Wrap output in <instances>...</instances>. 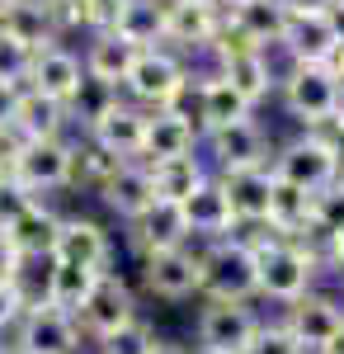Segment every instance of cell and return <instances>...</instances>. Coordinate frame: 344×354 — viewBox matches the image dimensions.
I'll return each mask as SVG.
<instances>
[{
	"mask_svg": "<svg viewBox=\"0 0 344 354\" xmlns=\"http://www.w3.org/2000/svg\"><path fill=\"white\" fill-rule=\"evenodd\" d=\"M255 250V293H265L274 302H297L302 293H312V279H316L321 260L297 241H283L269 232L265 241H245Z\"/></svg>",
	"mask_w": 344,
	"mask_h": 354,
	"instance_id": "cell-1",
	"label": "cell"
},
{
	"mask_svg": "<svg viewBox=\"0 0 344 354\" xmlns=\"http://www.w3.org/2000/svg\"><path fill=\"white\" fill-rule=\"evenodd\" d=\"M198 293H208V302L255 298V250L245 245V236H227L208 255H198Z\"/></svg>",
	"mask_w": 344,
	"mask_h": 354,
	"instance_id": "cell-2",
	"label": "cell"
},
{
	"mask_svg": "<svg viewBox=\"0 0 344 354\" xmlns=\"http://www.w3.org/2000/svg\"><path fill=\"white\" fill-rule=\"evenodd\" d=\"M123 90L133 95L137 109H146V113L175 109V104L184 100V90H189V71L170 48H146V53H137Z\"/></svg>",
	"mask_w": 344,
	"mask_h": 354,
	"instance_id": "cell-3",
	"label": "cell"
},
{
	"mask_svg": "<svg viewBox=\"0 0 344 354\" xmlns=\"http://www.w3.org/2000/svg\"><path fill=\"white\" fill-rule=\"evenodd\" d=\"M283 104L297 123H307V133H321L325 123H335V113L344 109V90L335 81L330 66H292L283 76Z\"/></svg>",
	"mask_w": 344,
	"mask_h": 354,
	"instance_id": "cell-4",
	"label": "cell"
},
{
	"mask_svg": "<svg viewBox=\"0 0 344 354\" xmlns=\"http://www.w3.org/2000/svg\"><path fill=\"white\" fill-rule=\"evenodd\" d=\"M269 170H274V180L297 185V189H307V194H321V189H330V185L340 180V161H335L330 142L321 133L292 137L278 156H269Z\"/></svg>",
	"mask_w": 344,
	"mask_h": 354,
	"instance_id": "cell-5",
	"label": "cell"
},
{
	"mask_svg": "<svg viewBox=\"0 0 344 354\" xmlns=\"http://www.w3.org/2000/svg\"><path fill=\"white\" fill-rule=\"evenodd\" d=\"M278 48L292 57V66H330L335 53L344 48L335 10H288Z\"/></svg>",
	"mask_w": 344,
	"mask_h": 354,
	"instance_id": "cell-6",
	"label": "cell"
},
{
	"mask_svg": "<svg viewBox=\"0 0 344 354\" xmlns=\"http://www.w3.org/2000/svg\"><path fill=\"white\" fill-rule=\"evenodd\" d=\"M15 185L33 198L57 189H71V142L66 137H52V142H24L15 165L5 170Z\"/></svg>",
	"mask_w": 344,
	"mask_h": 354,
	"instance_id": "cell-7",
	"label": "cell"
},
{
	"mask_svg": "<svg viewBox=\"0 0 344 354\" xmlns=\"http://www.w3.org/2000/svg\"><path fill=\"white\" fill-rule=\"evenodd\" d=\"M80 340H85L80 322L48 302L24 307V317L15 326V354H80Z\"/></svg>",
	"mask_w": 344,
	"mask_h": 354,
	"instance_id": "cell-8",
	"label": "cell"
},
{
	"mask_svg": "<svg viewBox=\"0 0 344 354\" xmlns=\"http://www.w3.org/2000/svg\"><path fill=\"white\" fill-rule=\"evenodd\" d=\"M283 330L302 345V354H325L344 335V307L325 293H302L297 302H288Z\"/></svg>",
	"mask_w": 344,
	"mask_h": 354,
	"instance_id": "cell-9",
	"label": "cell"
},
{
	"mask_svg": "<svg viewBox=\"0 0 344 354\" xmlns=\"http://www.w3.org/2000/svg\"><path fill=\"white\" fill-rule=\"evenodd\" d=\"M260 330V317L245 302H208L198 312V350L208 354H245Z\"/></svg>",
	"mask_w": 344,
	"mask_h": 354,
	"instance_id": "cell-10",
	"label": "cell"
},
{
	"mask_svg": "<svg viewBox=\"0 0 344 354\" xmlns=\"http://www.w3.org/2000/svg\"><path fill=\"white\" fill-rule=\"evenodd\" d=\"M80 330L90 335V340H99V335H108V330L128 326V322H137V298L133 288L118 279L113 270L99 274V283L90 288V298H85V307L76 312Z\"/></svg>",
	"mask_w": 344,
	"mask_h": 354,
	"instance_id": "cell-11",
	"label": "cell"
},
{
	"mask_svg": "<svg viewBox=\"0 0 344 354\" xmlns=\"http://www.w3.org/2000/svg\"><path fill=\"white\" fill-rule=\"evenodd\" d=\"M85 81V66H80V57L66 48V43H52V48H43V53L28 57V76H24V90L33 95H43V100H52V104H71V95H76V85Z\"/></svg>",
	"mask_w": 344,
	"mask_h": 354,
	"instance_id": "cell-12",
	"label": "cell"
},
{
	"mask_svg": "<svg viewBox=\"0 0 344 354\" xmlns=\"http://www.w3.org/2000/svg\"><path fill=\"white\" fill-rule=\"evenodd\" d=\"M0 38H10L15 48H24L28 57L61 43V19L48 0H10L5 19H0Z\"/></svg>",
	"mask_w": 344,
	"mask_h": 354,
	"instance_id": "cell-13",
	"label": "cell"
},
{
	"mask_svg": "<svg viewBox=\"0 0 344 354\" xmlns=\"http://www.w3.org/2000/svg\"><path fill=\"white\" fill-rule=\"evenodd\" d=\"M142 279H146V293H156L165 302H184L198 293V255L189 245L142 255Z\"/></svg>",
	"mask_w": 344,
	"mask_h": 354,
	"instance_id": "cell-14",
	"label": "cell"
},
{
	"mask_svg": "<svg viewBox=\"0 0 344 354\" xmlns=\"http://www.w3.org/2000/svg\"><path fill=\"white\" fill-rule=\"evenodd\" d=\"M142 133H146V109L118 100L99 123L85 128V142H95L99 151L118 156V161H142Z\"/></svg>",
	"mask_w": 344,
	"mask_h": 354,
	"instance_id": "cell-15",
	"label": "cell"
},
{
	"mask_svg": "<svg viewBox=\"0 0 344 354\" xmlns=\"http://www.w3.org/2000/svg\"><path fill=\"white\" fill-rule=\"evenodd\" d=\"M198 147V128L189 113L175 109H156L146 113V133H142V165H156V161H175V156H193Z\"/></svg>",
	"mask_w": 344,
	"mask_h": 354,
	"instance_id": "cell-16",
	"label": "cell"
},
{
	"mask_svg": "<svg viewBox=\"0 0 344 354\" xmlns=\"http://www.w3.org/2000/svg\"><path fill=\"white\" fill-rule=\"evenodd\" d=\"M57 265H80V270H104L108 265V232L95 218H61L52 241Z\"/></svg>",
	"mask_w": 344,
	"mask_h": 354,
	"instance_id": "cell-17",
	"label": "cell"
},
{
	"mask_svg": "<svg viewBox=\"0 0 344 354\" xmlns=\"http://www.w3.org/2000/svg\"><path fill=\"white\" fill-rule=\"evenodd\" d=\"M57 222H61V213H52V208L38 198V203H28V208H24L15 222H10L0 236L10 241V250H15L24 265H43V260H52Z\"/></svg>",
	"mask_w": 344,
	"mask_h": 354,
	"instance_id": "cell-18",
	"label": "cell"
},
{
	"mask_svg": "<svg viewBox=\"0 0 344 354\" xmlns=\"http://www.w3.org/2000/svg\"><path fill=\"white\" fill-rule=\"evenodd\" d=\"M212 156L222 165V175H240V170H265L269 165V137L255 118L231 123L222 133H212Z\"/></svg>",
	"mask_w": 344,
	"mask_h": 354,
	"instance_id": "cell-19",
	"label": "cell"
},
{
	"mask_svg": "<svg viewBox=\"0 0 344 354\" xmlns=\"http://www.w3.org/2000/svg\"><path fill=\"white\" fill-rule=\"evenodd\" d=\"M184 222H189V236H208V241H227L236 232V218H231V203H227V189L222 180L208 175L198 189L189 194L184 203Z\"/></svg>",
	"mask_w": 344,
	"mask_h": 354,
	"instance_id": "cell-20",
	"label": "cell"
},
{
	"mask_svg": "<svg viewBox=\"0 0 344 354\" xmlns=\"http://www.w3.org/2000/svg\"><path fill=\"white\" fill-rule=\"evenodd\" d=\"M227 203H231V218L240 227H265L269 222V194H274V170H240V175H217Z\"/></svg>",
	"mask_w": 344,
	"mask_h": 354,
	"instance_id": "cell-21",
	"label": "cell"
},
{
	"mask_svg": "<svg viewBox=\"0 0 344 354\" xmlns=\"http://www.w3.org/2000/svg\"><path fill=\"white\" fill-rule=\"evenodd\" d=\"M227 10V24L236 28L250 48H278L283 24H288V5L283 0H240V5H222Z\"/></svg>",
	"mask_w": 344,
	"mask_h": 354,
	"instance_id": "cell-22",
	"label": "cell"
},
{
	"mask_svg": "<svg viewBox=\"0 0 344 354\" xmlns=\"http://www.w3.org/2000/svg\"><path fill=\"white\" fill-rule=\"evenodd\" d=\"M217 33H222V5H180V0L165 5V43L193 53L212 48Z\"/></svg>",
	"mask_w": 344,
	"mask_h": 354,
	"instance_id": "cell-23",
	"label": "cell"
},
{
	"mask_svg": "<svg viewBox=\"0 0 344 354\" xmlns=\"http://www.w3.org/2000/svg\"><path fill=\"white\" fill-rule=\"evenodd\" d=\"M217 62H222L217 76L231 85L250 109H255L260 100H269V90L278 85L274 66H269V53H260V48H240V53H227V57H217Z\"/></svg>",
	"mask_w": 344,
	"mask_h": 354,
	"instance_id": "cell-24",
	"label": "cell"
},
{
	"mask_svg": "<svg viewBox=\"0 0 344 354\" xmlns=\"http://www.w3.org/2000/svg\"><path fill=\"white\" fill-rule=\"evenodd\" d=\"M99 198L108 203V213L123 222H137L146 208H151V175H146V165L142 161H123L113 175H108L104 185H99Z\"/></svg>",
	"mask_w": 344,
	"mask_h": 354,
	"instance_id": "cell-25",
	"label": "cell"
},
{
	"mask_svg": "<svg viewBox=\"0 0 344 354\" xmlns=\"http://www.w3.org/2000/svg\"><path fill=\"white\" fill-rule=\"evenodd\" d=\"M133 241L142 255H156V250H180L189 241V222L180 203H165V198H151V208L133 222Z\"/></svg>",
	"mask_w": 344,
	"mask_h": 354,
	"instance_id": "cell-26",
	"label": "cell"
},
{
	"mask_svg": "<svg viewBox=\"0 0 344 354\" xmlns=\"http://www.w3.org/2000/svg\"><path fill=\"white\" fill-rule=\"evenodd\" d=\"M165 5L170 0H123L118 19H113V33L123 43H133L137 53L165 48Z\"/></svg>",
	"mask_w": 344,
	"mask_h": 354,
	"instance_id": "cell-27",
	"label": "cell"
},
{
	"mask_svg": "<svg viewBox=\"0 0 344 354\" xmlns=\"http://www.w3.org/2000/svg\"><path fill=\"white\" fill-rule=\"evenodd\" d=\"M133 62H137V48H133V43H123L113 28H108V33H95V38H90V48H85V57H80L85 76L113 85V90H123L128 71H133Z\"/></svg>",
	"mask_w": 344,
	"mask_h": 354,
	"instance_id": "cell-28",
	"label": "cell"
},
{
	"mask_svg": "<svg viewBox=\"0 0 344 354\" xmlns=\"http://www.w3.org/2000/svg\"><path fill=\"white\" fill-rule=\"evenodd\" d=\"M312 203H316V194L274 180V194H269V222H265V227L274 232V236H283V241H297V236L312 232Z\"/></svg>",
	"mask_w": 344,
	"mask_h": 354,
	"instance_id": "cell-29",
	"label": "cell"
},
{
	"mask_svg": "<svg viewBox=\"0 0 344 354\" xmlns=\"http://www.w3.org/2000/svg\"><path fill=\"white\" fill-rule=\"evenodd\" d=\"M245 118H250V104L222 76L198 81V123L193 128H203L212 137V133H222V128H231V123H245Z\"/></svg>",
	"mask_w": 344,
	"mask_h": 354,
	"instance_id": "cell-30",
	"label": "cell"
},
{
	"mask_svg": "<svg viewBox=\"0 0 344 354\" xmlns=\"http://www.w3.org/2000/svg\"><path fill=\"white\" fill-rule=\"evenodd\" d=\"M99 274L104 270H80V265H48V279H43V298L48 307H61V312H71L76 317L80 307H85V298H90V288L99 283Z\"/></svg>",
	"mask_w": 344,
	"mask_h": 354,
	"instance_id": "cell-31",
	"label": "cell"
},
{
	"mask_svg": "<svg viewBox=\"0 0 344 354\" xmlns=\"http://www.w3.org/2000/svg\"><path fill=\"white\" fill-rule=\"evenodd\" d=\"M66 109L52 104V100H43V95H33L24 90L19 95V109H15V133L24 137V142H52V137L66 133Z\"/></svg>",
	"mask_w": 344,
	"mask_h": 354,
	"instance_id": "cell-32",
	"label": "cell"
},
{
	"mask_svg": "<svg viewBox=\"0 0 344 354\" xmlns=\"http://www.w3.org/2000/svg\"><path fill=\"white\" fill-rule=\"evenodd\" d=\"M146 175H151V194H156V198H165V203H184L189 194L208 180V170H203V161H198V156L156 161V165H146Z\"/></svg>",
	"mask_w": 344,
	"mask_h": 354,
	"instance_id": "cell-33",
	"label": "cell"
},
{
	"mask_svg": "<svg viewBox=\"0 0 344 354\" xmlns=\"http://www.w3.org/2000/svg\"><path fill=\"white\" fill-rule=\"evenodd\" d=\"M113 104H118V90L104 85V81H95V76H85V81L76 85V95H71V104H66V118L80 123V128H90V123H99Z\"/></svg>",
	"mask_w": 344,
	"mask_h": 354,
	"instance_id": "cell-34",
	"label": "cell"
},
{
	"mask_svg": "<svg viewBox=\"0 0 344 354\" xmlns=\"http://www.w3.org/2000/svg\"><path fill=\"white\" fill-rule=\"evenodd\" d=\"M118 5L123 0H71L66 10H57L61 28H90V33H108L118 19Z\"/></svg>",
	"mask_w": 344,
	"mask_h": 354,
	"instance_id": "cell-35",
	"label": "cell"
},
{
	"mask_svg": "<svg viewBox=\"0 0 344 354\" xmlns=\"http://www.w3.org/2000/svg\"><path fill=\"white\" fill-rule=\"evenodd\" d=\"M151 350H156V330L146 326L142 317L95 340V354H151Z\"/></svg>",
	"mask_w": 344,
	"mask_h": 354,
	"instance_id": "cell-36",
	"label": "cell"
},
{
	"mask_svg": "<svg viewBox=\"0 0 344 354\" xmlns=\"http://www.w3.org/2000/svg\"><path fill=\"white\" fill-rule=\"evenodd\" d=\"M245 354H302V345L283 330V322H278V326H265V322H260V330H255V340H250Z\"/></svg>",
	"mask_w": 344,
	"mask_h": 354,
	"instance_id": "cell-37",
	"label": "cell"
},
{
	"mask_svg": "<svg viewBox=\"0 0 344 354\" xmlns=\"http://www.w3.org/2000/svg\"><path fill=\"white\" fill-rule=\"evenodd\" d=\"M28 203H38V198H33V194H24L19 185H15V180H10V175H0V232H5L10 222L19 218Z\"/></svg>",
	"mask_w": 344,
	"mask_h": 354,
	"instance_id": "cell-38",
	"label": "cell"
},
{
	"mask_svg": "<svg viewBox=\"0 0 344 354\" xmlns=\"http://www.w3.org/2000/svg\"><path fill=\"white\" fill-rule=\"evenodd\" d=\"M24 76H28V53H24V48H15L10 38H0V81L24 85Z\"/></svg>",
	"mask_w": 344,
	"mask_h": 354,
	"instance_id": "cell-39",
	"label": "cell"
},
{
	"mask_svg": "<svg viewBox=\"0 0 344 354\" xmlns=\"http://www.w3.org/2000/svg\"><path fill=\"white\" fill-rule=\"evenodd\" d=\"M24 307H28V298H24V288H19V283H0V330H15V326H19Z\"/></svg>",
	"mask_w": 344,
	"mask_h": 354,
	"instance_id": "cell-40",
	"label": "cell"
},
{
	"mask_svg": "<svg viewBox=\"0 0 344 354\" xmlns=\"http://www.w3.org/2000/svg\"><path fill=\"white\" fill-rule=\"evenodd\" d=\"M19 95H24V85L0 81V133H10V128H15V109H19Z\"/></svg>",
	"mask_w": 344,
	"mask_h": 354,
	"instance_id": "cell-41",
	"label": "cell"
},
{
	"mask_svg": "<svg viewBox=\"0 0 344 354\" xmlns=\"http://www.w3.org/2000/svg\"><path fill=\"white\" fill-rule=\"evenodd\" d=\"M19 274H24V260L10 250V241L0 236V283H19Z\"/></svg>",
	"mask_w": 344,
	"mask_h": 354,
	"instance_id": "cell-42",
	"label": "cell"
},
{
	"mask_svg": "<svg viewBox=\"0 0 344 354\" xmlns=\"http://www.w3.org/2000/svg\"><path fill=\"white\" fill-rule=\"evenodd\" d=\"M321 137L330 142V151H335V161H340V175H344V109L335 113V123H325V128H321Z\"/></svg>",
	"mask_w": 344,
	"mask_h": 354,
	"instance_id": "cell-43",
	"label": "cell"
},
{
	"mask_svg": "<svg viewBox=\"0 0 344 354\" xmlns=\"http://www.w3.org/2000/svg\"><path fill=\"white\" fill-rule=\"evenodd\" d=\"M19 147H24V137L15 133V128H10V133H0V175H5V170L15 165V156H19Z\"/></svg>",
	"mask_w": 344,
	"mask_h": 354,
	"instance_id": "cell-44",
	"label": "cell"
},
{
	"mask_svg": "<svg viewBox=\"0 0 344 354\" xmlns=\"http://www.w3.org/2000/svg\"><path fill=\"white\" fill-rule=\"evenodd\" d=\"M325 255H330V260H335V265L344 270V227L335 232V236H330V245H325Z\"/></svg>",
	"mask_w": 344,
	"mask_h": 354,
	"instance_id": "cell-45",
	"label": "cell"
},
{
	"mask_svg": "<svg viewBox=\"0 0 344 354\" xmlns=\"http://www.w3.org/2000/svg\"><path fill=\"white\" fill-rule=\"evenodd\" d=\"M288 10H335V0H283Z\"/></svg>",
	"mask_w": 344,
	"mask_h": 354,
	"instance_id": "cell-46",
	"label": "cell"
},
{
	"mask_svg": "<svg viewBox=\"0 0 344 354\" xmlns=\"http://www.w3.org/2000/svg\"><path fill=\"white\" fill-rule=\"evenodd\" d=\"M151 354H193V350H184V345H175V340H156V350Z\"/></svg>",
	"mask_w": 344,
	"mask_h": 354,
	"instance_id": "cell-47",
	"label": "cell"
},
{
	"mask_svg": "<svg viewBox=\"0 0 344 354\" xmlns=\"http://www.w3.org/2000/svg\"><path fill=\"white\" fill-rule=\"evenodd\" d=\"M330 71H335V81H340V90H344V48L335 53V62H330Z\"/></svg>",
	"mask_w": 344,
	"mask_h": 354,
	"instance_id": "cell-48",
	"label": "cell"
},
{
	"mask_svg": "<svg viewBox=\"0 0 344 354\" xmlns=\"http://www.w3.org/2000/svg\"><path fill=\"white\" fill-rule=\"evenodd\" d=\"M325 354H344V335H340V340H335V345H330Z\"/></svg>",
	"mask_w": 344,
	"mask_h": 354,
	"instance_id": "cell-49",
	"label": "cell"
},
{
	"mask_svg": "<svg viewBox=\"0 0 344 354\" xmlns=\"http://www.w3.org/2000/svg\"><path fill=\"white\" fill-rule=\"evenodd\" d=\"M180 5H222V0H180Z\"/></svg>",
	"mask_w": 344,
	"mask_h": 354,
	"instance_id": "cell-50",
	"label": "cell"
},
{
	"mask_svg": "<svg viewBox=\"0 0 344 354\" xmlns=\"http://www.w3.org/2000/svg\"><path fill=\"white\" fill-rule=\"evenodd\" d=\"M48 5H52V10H66V5H71V0H48Z\"/></svg>",
	"mask_w": 344,
	"mask_h": 354,
	"instance_id": "cell-51",
	"label": "cell"
},
{
	"mask_svg": "<svg viewBox=\"0 0 344 354\" xmlns=\"http://www.w3.org/2000/svg\"><path fill=\"white\" fill-rule=\"evenodd\" d=\"M5 10H10V0H0V19H5Z\"/></svg>",
	"mask_w": 344,
	"mask_h": 354,
	"instance_id": "cell-52",
	"label": "cell"
},
{
	"mask_svg": "<svg viewBox=\"0 0 344 354\" xmlns=\"http://www.w3.org/2000/svg\"><path fill=\"white\" fill-rule=\"evenodd\" d=\"M0 354H15V345H0Z\"/></svg>",
	"mask_w": 344,
	"mask_h": 354,
	"instance_id": "cell-53",
	"label": "cell"
},
{
	"mask_svg": "<svg viewBox=\"0 0 344 354\" xmlns=\"http://www.w3.org/2000/svg\"><path fill=\"white\" fill-rule=\"evenodd\" d=\"M222 5H240V0H222Z\"/></svg>",
	"mask_w": 344,
	"mask_h": 354,
	"instance_id": "cell-54",
	"label": "cell"
},
{
	"mask_svg": "<svg viewBox=\"0 0 344 354\" xmlns=\"http://www.w3.org/2000/svg\"><path fill=\"white\" fill-rule=\"evenodd\" d=\"M335 10H344V0H335Z\"/></svg>",
	"mask_w": 344,
	"mask_h": 354,
	"instance_id": "cell-55",
	"label": "cell"
},
{
	"mask_svg": "<svg viewBox=\"0 0 344 354\" xmlns=\"http://www.w3.org/2000/svg\"><path fill=\"white\" fill-rule=\"evenodd\" d=\"M193 354H208V350H193Z\"/></svg>",
	"mask_w": 344,
	"mask_h": 354,
	"instance_id": "cell-56",
	"label": "cell"
}]
</instances>
